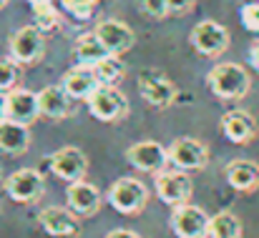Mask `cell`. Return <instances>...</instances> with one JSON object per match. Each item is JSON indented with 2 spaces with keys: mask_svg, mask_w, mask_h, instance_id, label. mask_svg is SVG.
<instances>
[{
  "mask_svg": "<svg viewBox=\"0 0 259 238\" xmlns=\"http://www.w3.org/2000/svg\"><path fill=\"white\" fill-rule=\"evenodd\" d=\"M46 188V181L38 170L33 168H23V170H15L8 181H5V191L13 201L18 203H33L35 198H40Z\"/></svg>",
  "mask_w": 259,
  "mask_h": 238,
  "instance_id": "obj_8",
  "label": "cell"
},
{
  "mask_svg": "<svg viewBox=\"0 0 259 238\" xmlns=\"http://www.w3.org/2000/svg\"><path fill=\"white\" fill-rule=\"evenodd\" d=\"M30 3H33V5H38V3H48V0H30Z\"/></svg>",
  "mask_w": 259,
  "mask_h": 238,
  "instance_id": "obj_34",
  "label": "cell"
},
{
  "mask_svg": "<svg viewBox=\"0 0 259 238\" xmlns=\"http://www.w3.org/2000/svg\"><path fill=\"white\" fill-rule=\"evenodd\" d=\"M191 178L186 175V170H161L156 173V193L164 203L169 206H184L191 198Z\"/></svg>",
  "mask_w": 259,
  "mask_h": 238,
  "instance_id": "obj_6",
  "label": "cell"
},
{
  "mask_svg": "<svg viewBox=\"0 0 259 238\" xmlns=\"http://www.w3.org/2000/svg\"><path fill=\"white\" fill-rule=\"evenodd\" d=\"M88 110H91L93 118L111 123V121H118L121 115H126L128 100H126V95L118 88H113V85H98L93 90V95L88 98Z\"/></svg>",
  "mask_w": 259,
  "mask_h": 238,
  "instance_id": "obj_3",
  "label": "cell"
},
{
  "mask_svg": "<svg viewBox=\"0 0 259 238\" xmlns=\"http://www.w3.org/2000/svg\"><path fill=\"white\" fill-rule=\"evenodd\" d=\"M146 201H149V191L136 178H118L108 188V203L123 216H134V213L144 211Z\"/></svg>",
  "mask_w": 259,
  "mask_h": 238,
  "instance_id": "obj_2",
  "label": "cell"
},
{
  "mask_svg": "<svg viewBox=\"0 0 259 238\" xmlns=\"http://www.w3.org/2000/svg\"><path fill=\"white\" fill-rule=\"evenodd\" d=\"M51 170L61 181L76 183V181H83L88 170V160L83 156V151H78L76 146H66V148H61L51 156Z\"/></svg>",
  "mask_w": 259,
  "mask_h": 238,
  "instance_id": "obj_11",
  "label": "cell"
},
{
  "mask_svg": "<svg viewBox=\"0 0 259 238\" xmlns=\"http://www.w3.org/2000/svg\"><path fill=\"white\" fill-rule=\"evenodd\" d=\"M33 18H35V28H38L40 33H46V30H53V28L58 25L61 13H58V10L53 8V3L48 0V3L33 5Z\"/></svg>",
  "mask_w": 259,
  "mask_h": 238,
  "instance_id": "obj_25",
  "label": "cell"
},
{
  "mask_svg": "<svg viewBox=\"0 0 259 238\" xmlns=\"http://www.w3.org/2000/svg\"><path fill=\"white\" fill-rule=\"evenodd\" d=\"M98 85H101V83L96 78L93 68H88V66L71 68V71L66 73V78H63V90H66L71 98H78V100H88Z\"/></svg>",
  "mask_w": 259,
  "mask_h": 238,
  "instance_id": "obj_18",
  "label": "cell"
},
{
  "mask_svg": "<svg viewBox=\"0 0 259 238\" xmlns=\"http://www.w3.org/2000/svg\"><path fill=\"white\" fill-rule=\"evenodd\" d=\"M106 238H141V236L134 233V231H126V228H116V231H111Z\"/></svg>",
  "mask_w": 259,
  "mask_h": 238,
  "instance_id": "obj_31",
  "label": "cell"
},
{
  "mask_svg": "<svg viewBox=\"0 0 259 238\" xmlns=\"http://www.w3.org/2000/svg\"><path fill=\"white\" fill-rule=\"evenodd\" d=\"M40 226L46 233L56 238H68L78 233V218L73 211L61 208V206H51L40 211Z\"/></svg>",
  "mask_w": 259,
  "mask_h": 238,
  "instance_id": "obj_15",
  "label": "cell"
},
{
  "mask_svg": "<svg viewBox=\"0 0 259 238\" xmlns=\"http://www.w3.org/2000/svg\"><path fill=\"white\" fill-rule=\"evenodd\" d=\"M209 88L224 100H237L249 93V73L239 63H219L209 71Z\"/></svg>",
  "mask_w": 259,
  "mask_h": 238,
  "instance_id": "obj_1",
  "label": "cell"
},
{
  "mask_svg": "<svg viewBox=\"0 0 259 238\" xmlns=\"http://www.w3.org/2000/svg\"><path fill=\"white\" fill-rule=\"evenodd\" d=\"M209 236L211 238H239L242 236V223L234 213L222 211L217 216H211L209 221Z\"/></svg>",
  "mask_w": 259,
  "mask_h": 238,
  "instance_id": "obj_23",
  "label": "cell"
},
{
  "mask_svg": "<svg viewBox=\"0 0 259 238\" xmlns=\"http://www.w3.org/2000/svg\"><path fill=\"white\" fill-rule=\"evenodd\" d=\"M18 83V66L8 58H0V93L10 90Z\"/></svg>",
  "mask_w": 259,
  "mask_h": 238,
  "instance_id": "obj_26",
  "label": "cell"
},
{
  "mask_svg": "<svg viewBox=\"0 0 259 238\" xmlns=\"http://www.w3.org/2000/svg\"><path fill=\"white\" fill-rule=\"evenodd\" d=\"M8 118V98H5V93H0V121H5Z\"/></svg>",
  "mask_w": 259,
  "mask_h": 238,
  "instance_id": "obj_33",
  "label": "cell"
},
{
  "mask_svg": "<svg viewBox=\"0 0 259 238\" xmlns=\"http://www.w3.org/2000/svg\"><path fill=\"white\" fill-rule=\"evenodd\" d=\"M166 5H169V13H186L191 10L194 0H166Z\"/></svg>",
  "mask_w": 259,
  "mask_h": 238,
  "instance_id": "obj_30",
  "label": "cell"
},
{
  "mask_svg": "<svg viewBox=\"0 0 259 238\" xmlns=\"http://www.w3.org/2000/svg\"><path fill=\"white\" fill-rule=\"evenodd\" d=\"M222 131L232 143H249L257 133V121L247 110H229L222 118Z\"/></svg>",
  "mask_w": 259,
  "mask_h": 238,
  "instance_id": "obj_17",
  "label": "cell"
},
{
  "mask_svg": "<svg viewBox=\"0 0 259 238\" xmlns=\"http://www.w3.org/2000/svg\"><path fill=\"white\" fill-rule=\"evenodd\" d=\"M71 95L63 90V85H48L38 93L40 113L48 118H66L71 113Z\"/></svg>",
  "mask_w": 259,
  "mask_h": 238,
  "instance_id": "obj_19",
  "label": "cell"
},
{
  "mask_svg": "<svg viewBox=\"0 0 259 238\" xmlns=\"http://www.w3.org/2000/svg\"><path fill=\"white\" fill-rule=\"evenodd\" d=\"M10 55L18 63H35L43 55V33L35 25L15 30L10 38Z\"/></svg>",
  "mask_w": 259,
  "mask_h": 238,
  "instance_id": "obj_13",
  "label": "cell"
},
{
  "mask_svg": "<svg viewBox=\"0 0 259 238\" xmlns=\"http://www.w3.org/2000/svg\"><path fill=\"white\" fill-rule=\"evenodd\" d=\"M209 216L204 213V208L184 203L176 206L171 213V231L179 238H206L209 236Z\"/></svg>",
  "mask_w": 259,
  "mask_h": 238,
  "instance_id": "obj_4",
  "label": "cell"
},
{
  "mask_svg": "<svg viewBox=\"0 0 259 238\" xmlns=\"http://www.w3.org/2000/svg\"><path fill=\"white\" fill-rule=\"evenodd\" d=\"M98 35V40L103 43V48L111 53V55H121L126 50L134 48V30L123 23V20H116V18H108V20H101L93 30Z\"/></svg>",
  "mask_w": 259,
  "mask_h": 238,
  "instance_id": "obj_7",
  "label": "cell"
},
{
  "mask_svg": "<svg viewBox=\"0 0 259 238\" xmlns=\"http://www.w3.org/2000/svg\"><path fill=\"white\" fill-rule=\"evenodd\" d=\"M30 146V131L23 123H15L10 118L0 121V151L5 153H25Z\"/></svg>",
  "mask_w": 259,
  "mask_h": 238,
  "instance_id": "obj_20",
  "label": "cell"
},
{
  "mask_svg": "<svg viewBox=\"0 0 259 238\" xmlns=\"http://www.w3.org/2000/svg\"><path fill=\"white\" fill-rule=\"evenodd\" d=\"M8 118L23 126H30L38 115H40V105H38V93L25 90V88H15L8 95Z\"/></svg>",
  "mask_w": 259,
  "mask_h": 238,
  "instance_id": "obj_14",
  "label": "cell"
},
{
  "mask_svg": "<svg viewBox=\"0 0 259 238\" xmlns=\"http://www.w3.org/2000/svg\"><path fill=\"white\" fill-rule=\"evenodd\" d=\"M227 181L237 191H254L259 186V165L247 158L232 160L227 165Z\"/></svg>",
  "mask_w": 259,
  "mask_h": 238,
  "instance_id": "obj_21",
  "label": "cell"
},
{
  "mask_svg": "<svg viewBox=\"0 0 259 238\" xmlns=\"http://www.w3.org/2000/svg\"><path fill=\"white\" fill-rule=\"evenodd\" d=\"M136 3H139L141 10H144L146 15H151V18H164V15L169 13L166 0H136Z\"/></svg>",
  "mask_w": 259,
  "mask_h": 238,
  "instance_id": "obj_29",
  "label": "cell"
},
{
  "mask_svg": "<svg viewBox=\"0 0 259 238\" xmlns=\"http://www.w3.org/2000/svg\"><path fill=\"white\" fill-rule=\"evenodd\" d=\"M108 55H111V53L103 48V43L98 40L96 33L78 38V43H76V61H78V66L93 68V66H98V63H101L103 58H108Z\"/></svg>",
  "mask_w": 259,
  "mask_h": 238,
  "instance_id": "obj_22",
  "label": "cell"
},
{
  "mask_svg": "<svg viewBox=\"0 0 259 238\" xmlns=\"http://www.w3.org/2000/svg\"><path fill=\"white\" fill-rule=\"evenodd\" d=\"M63 3V8L71 13V15H76V18H91L93 15V8H96V3L98 0H61Z\"/></svg>",
  "mask_w": 259,
  "mask_h": 238,
  "instance_id": "obj_27",
  "label": "cell"
},
{
  "mask_svg": "<svg viewBox=\"0 0 259 238\" xmlns=\"http://www.w3.org/2000/svg\"><path fill=\"white\" fill-rule=\"evenodd\" d=\"M139 90L156 108H169L176 100V85L166 76L156 73V71H144L139 76Z\"/></svg>",
  "mask_w": 259,
  "mask_h": 238,
  "instance_id": "obj_12",
  "label": "cell"
},
{
  "mask_svg": "<svg viewBox=\"0 0 259 238\" xmlns=\"http://www.w3.org/2000/svg\"><path fill=\"white\" fill-rule=\"evenodd\" d=\"M68 208L76 213V216H93L98 208H101V193L93 183L86 181H76L68 186Z\"/></svg>",
  "mask_w": 259,
  "mask_h": 238,
  "instance_id": "obj_16",
  "label": "cell"
},
{
  "mask_svg": "<svg viewBox=\"0 0 259 238\" xmlns=\"http://www.w3.org/2000/svg\"><path fill=\"white\" fill-rule=\"evenodd\" d=\"M242 23L247 30L259 33V3H247L242 8Z\"/></svg>",
  "mask_w": 259,
  "mask_h": 238,
  "instance_id": "obj_28",
  "label": "cell"
},
{
  "mask_svg": "<svg viewBox=\"0 0 259 238\" xmlns=\"http://www.w3.org/2000/svg\"><path fill=\"white\" fill-rule=\"evenodd\" d=\"M93 73H96V78H98L101 85H113L116 80H121V76H123V66H121V61L116 55H108L98 66H93Z\"/></svg>",
  "mask_w": 259,
  "mask_h": 238,
  "instance_id": "obj_24",
  "label": "cell"
},
{
  "mask_svg": "<svg viewBox=\"0 0 259 238\" xmlns=\"http://www.w3.org/2000/svg\"><path fill=\"white\" fill-rule=\"evenodd\" d=\"M249 61H252V66L259 71V40L252 45V50H249Z\"/></svg>",
  "mask_w": 259,
  "mask_h": 238,
  "instance_id": "obj_32",
  "label": "cell"
},
{
  "mask_svg": "<svg viewBox=\"0 0 259 238\" xmlns=\"http://www.w3.org/2000/svg\"><path fill=\"white\" fill-rule=\"evenodd\" d=\"M191 45L201 53V55H222L229 48V33L224 25H219L217 20H201L194 25L191 30Z\"/></svg>",
  "mask_w": 259,
  "mask_h": 238,
  "instance_id": "obj_5",
  "label": "cell"
},
{
  "mask_svg": "<svg viewBox=\"0 0 259 238\" xmlns=\"http://www.w3.org/2000/svg\"><path fill=\"white\" fill-rule=\"evenodd\" d=\"M126 158H128L131 165H136L139 170L161 173L166 168V163H169V148H164L156 141H141V143H134L126 151Z\"/></svg>",
  "mask_w": 259,
  "mask_h": 238,
  "instance_id": "obj_9",
  "label": "cell"
},
{
  "mask_svg": "<svg viewBox=\"0 0 259 238\" xmlns=\"http://www.w3.org/2000/svg\"><path fill=\"white\" fill-rule=\"evenodd\" d=\"M169 160L179 170H199L209 163V151L196 138H176L169 146Z\"/></svg>",
  "mask_w": 259,
  "mask_h": 238,
  "instance_id": "obj_10",
  "label": "cell"
},
{
  "mask_svg": "<svg viewBox=\"0 0 259 238\" xmlns=\"http://www.w3.org/2000/svg\"><path fill=\"white\" fill-rule=\"evenodd\" d=\"M5 3H8V0H0V8H3V5H5Z\"/></svg>",
  "mask_w": 259,
  "mask_h": 238,
  "instance_id": "obj_35",
  "label": "cell"
}]
</instances>
